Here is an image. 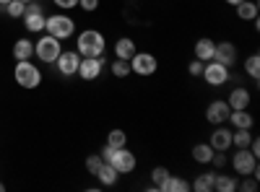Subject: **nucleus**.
Segmentation results:
<instances>
[{"instance_id":"f257e3e1","label":"nucleus","mask_w":260,"mask_h":192,"mask_svg":"<svg viewBox=\"0 0 260 192\" xmlns=\"http://www.w3.org/2000/svg\"><path fill=\"white\" fill-rule=\"evenodd\" d=\"M76 50H78L81 57H99V55H104V50H107V39H104V34L96 31V29H83V31L78 34Z\"/></svg>"},{"instance_id":"f03ea898","label":"nucleus","mask_w":260,"mask_h":192,"mask_svg":"<svg viewBox=\"0 0 260 192\" xmlns=\"http://www.w3.org/2000/svg\"><path fill=\"white\" fill-rule=\"evenodd\" d=\"M99 156H102L107 164H112L120 174H130V172L136 169V164H138V161H136V153L127 151V145H125V148H110V145H104Z\"/></svg>"},{"instance_id":"7ed1b4c3","label":"nucleus","mask_w":260,"mask_h":192,"mask_svg":"<svg viewBox=\"0 0 260 192\" xmlns=\"http://www.w3.org/2000/svg\"><path fill=\"white\" fill-rule=\"evenodd\" d=\"M13 78H16V83L21 89H37L42 83V70L34 65L31 60H16Z\"/></svg>"},{"instance_id":"20e7f679","label":"nucleus","mask_w":260,"mask_h":192,"mask_svg":"<svg viewBox=\"0 0 260 192\" xmlns=\"http://www.w3.org/2000/svg\"><path fill=\"white\" fill-rule=\"evenodd\" d=\"M45 31L55 39H71L73 31H76V21L71 16H65V13H55V16H47L45 21Z\"/></svg>"},{"instance_id":"39448f33","label":"nucleus","mask_w":260,"mask_h":192,"mask_svg":"<svg viewBox=\"0 0 260 192\" xmlns=\"http://www.w3.org/2000/svg\"><path fill=\"white\" fill-rule=\"evenodd\" d=\"M232 169H234V174H240V177H247V174L260 177V172H257V156H252L247 148H237V153L232 159Z\"/></svg>"},{"instance_id":"423d86ee","label":"nucleus","mask_w":260,"mask_h":192,"mask_svg":"<svg viewBox=\"0 0 260 192\" xmlns=\"http://www.w3.org/2000/svg\"><path fill=\"white\" fill-rule=\"evenodd\" d=\"M156 68H159V60L151 55V52H136L133 57H130V73H136L141 78L154 75Z\"/></svg>"},{"instance_id":"0eeeda50","label":"nucleus","mask_w":260,"mask_h":192,"mask_svg":"<svg viewBox=\"0 0 260 192\" xmlns=\"http://www.w3.org/2000/svg\"><path fill=\"white\" fill-rule=\"evenodd\" d=\"M60 52H62L60 39H55V36H50V34L39 36V39H37V45H34V55H37L42 62H55Z\"/></svg>"},{"instance_id":"6e6552de","label":"nucleus","mask_w":260,"mask_h":192,"mask_svg":"<svg viewBox=\"0 0 260 192\" xmlns=\"http://www.w3.org/2000/svg\"><path fill=\"white\" fill-rule=\"evenodd\" d=\"M24 29L26 31H31V34H39V31H45V21H47V16H45V11H42V6H37V3H26V11H24Z\"/></svg>"},{"instance_id":"1a4fd4ad","label":"nucleus","mask_w":260,"mask_h":192,"mask_svg":"<svg viewBox=\"0 0 260 192\" xmlns=\"http://www.w3.org/2000/svg\"><path fill=\"white\" fill-rule=\"evenodd\" d=\"M203 81L208 83V86H224V83L229 81V68L221 65V62H216V60H208L206 65H203Z\"/></svg>"},{"instance_id":"9d476101","label":"nucleus","mask_w":260,"mask_h":192,"mask_svg":"<svg viewBox=\"0 0 260 192\" xmlns=\"http://www.w3.org/2000/svg\"><path fill=\"white\" fill-rule=\"evenodd\" d=\"M104 70V55L99 57H81L78 62V78L83 81H96Z\"/></svg>"},{"instance_id":"9b49d317","label":"nucleus","mask_w":260,"mask_h":192,"mask_svg":"<svg viewBox=\"0 0 260 192\" xmlns=\"http://www.w3.org/2000/svg\"><path fill=\"white\" fill-rule=\"evenodd\" d=\"M57 70H60V75H76L78 73V62H81V55L76 52V50H62L60 55H57Z\"/></svg>"},{"instance_id":"f8f14e48","label":"nucleus","mask_w":260,"mask_h":192,"mask_svg":"<svg viewBox=\"0 0 260 192\" xmlns=\"http://www.w3.org/2000/svg\"><path fill=\"white\" fill-rule=\"evenodd\" d=\"M229 104L224 101V99H216V101H211L208 104V109H206V120L211 122V125H224L226 120H229Z\"/></svg>"},{"instance_id":"ddd939ff","label":"nucleus","mask_w":260,"mask_h":192,"mask_svg":"<svg viewBox=\"0 0 260 192\" xmlns=\"http://www.w3.org/2000/svg\"><path fill=\"white\" fill-rule=\"evenodd\" d=\"M211 148L213 151H229L232 148V130L229 127H221V125H216V130L211 133Z\"/></svg>"},{"instance_id":"4468645a","label":"nucleus","mask_w":260,"mask_h":192,"mask_svg":"<svg viewBox=\"0 0 260 192\" xmlns=\"http://www.w3.org/2000/svg\"><path fill=\"white\" fill-rule=\"evenodd\" d=\"M213 60L226 65V68H232L237 62V47L232 45V42H221V45H216V50H213Z\"/></svg>"},{"instance_id":"2eb2a0df","label":"nucleus","mask_w":260,"mask_h":192,"mask_svg":"<svg viewBox=\"0 0 260 192\" xmlns=\"http://www.w3.org/2000/svg\"><path fill=\"white\" fill-rule=\"evenodd\" d=\"M226 122H232L234 130H252V125H255V120L247 109H232Z\"/></svg>"},{"instance_id":"dca6fc26","label":"nucleus","mask_w":260,"mask_h":192,"mask_svg":"<svg viewBox=\"0 0 260 192\" xmlns=\"http://www.w3.org/2000/svg\"><path fill=\"white\" fill-rule=\"evenodd\" d=\"M250 91L247 89H242V86H237L232 94H229V99H226V104H229V109H247L250 106Z\"/></svg>"},{"instance_id":"f3484780","label":"nucleus","mask_w":260,"mask_h":192,"mask_svg":"<svg viewBox=\"0 0 260 192\" xmlns=\"http://www.w3.org/2000/svg\"><path fill=\"white\" fill-rule=\"evenodd\" d=\"M136 52H138V47H136V42L130 39V36H120L115 42V57L117 60H130Z\"/></svg>"},{"instance_id":"a211bd4d","label":"nucleus","mask_w":260,"mask_h":192,"mask_svg":"<svg viewBox=\"0 0 260 192\" xmlns=\"http://www.w3.org/2000/svg\"><path fill=\"white\" fill-rule=\"evenodd\" d=\"M213 50H216V42L213 39H208V36L198 39V42H195V60H201V62L213 60Z\"/></svg>"},{"instance_id":"6ab92c4d","label":"nucleus","mask_w":260,"mask_h":192,"mask_svg":"<svg viewBox=\"0 0 260 192\" xmlns=\"http://www.w3.org/2000/svg\"><path fill=\"white\" fill-rule=\"evenodd\" d=\"M94 177L99 179V184H104V187H112V184L120 179V172H117V169H115L112 164H107V161H104V164L99 166V172H96Z\"/></svg>"},{"instance_id":"aec40b11","label":"nucleus","mask_w":260,"mask_h":192,"mask_svg":"<svg viewBox=\"0 0 260 192\" xmlns=\"http://www.w3.org/2000/svg\"><path fill=\"white\" fill-rule=\"evenodd\" d=\"M13 57H16V60H31V57H34V42H31V39H16Z\"/></svg>"},{"instance_id":"412c9836","label":"nucleus","mask_w":260,"mask_h":192,"mask_svg":"<svg viewBox=\"0 0 260 192\" xmlns=\"http://www.w3.org/2000/svg\"><path fill=\"white\" fill-rule=\"evenodd\" d=\"M237 8V18L240 21H255L257 18V3L255 0H242L240 6H234Z\"/></svg>"},{"instance_id":"4be33fe9","label":"nucleus","mask_w":260,"mask_h":192,"mask_svg":"<svg viewBox=\"0 0 260 192\" xmlns=\"http://www.w3.org/2000/svg\"><path fill=\"white\" fill-rule=\"evenodd\" d=\"M190 189V182L185 177H175V174H169L167 182L161 184V192H187Z\"/></svg>"},{"instance_id":"5701e85b","label":"nucleus","mask_w":260,"mask_h":192,"mask_svg":"<svg viewBox=\"0 0 260 192\" xmlns=\"http://www.w3.org/2000/svg\"><path fill=\"white\" fill-rule=\"evenodd\" d=\"M213 189H219V192H234V189H237V179H234L232 174L216 172V177H213Z\"/></svg>"},{"instance_id":"b1692460","label":"nucleus","mask_w":260,"mask_h":192,"mask_svg":"<svg viewBox=\"0 0 260 192\" xmlns=\"http://www.w3.org/2000/svg\"><path fill=\"white\" fill-rule=\"evenodd\" d=\"M213 177H216V172L198 174V177H195V182L190 184V189H195V192H211L213 189Z\"/></svg>"},{"instance_id":"393cba45","label":"nucleus","mask_w":260,"mask_h":192,"mask_svg":"<svg viewBox=\"0 0 260 192\" xmlns=\"http://www.w3.org/2000/svg\"><path fill=\"white\" fill-rule=\"evenodd\" d=\"M211 156H213L211 143H198V145H192V161H198V164H211Z\"/></svg>"},{"instance_id":"a878e982","label":"nucleus","mask_w":260,"mask_h":192,"mask_svg":"<svg viewBox=\"0 0 260 192\" xmlns=\"http://www.w3.org/2000/svg\"><path fill=\"white\" fill-rule=\"evenodd\" d=\"M245 73H247L252 81L260 78V55H257V52H252V55L245 60Z\"/></svg>"},{"instance_id":"bb28decb","label":"nucleus","mask_w":260,"mask_h":192,"mask_svg":"<svg viewBox=\"0 0 260 192\" xmlns=\"http://www.w3.org/2000/svg\"><path fill=\"white\" fill-rule=\"evenodd\" d=\"M107 145L110 148H125L127 145V133L125 130H110V135H107Z\"/></svg>"},{"instance_id":"cd10ccee","label":"nucleus","mask_w":260,"mask_h":192,"mask_svg":"<svg viewBox=\"0 0 260 192\" xmlns=\"http://www.w3.org/2000/svg\"><path fill=\"white\" fill-rule=\"evenodd\" d=\"M167 177H169V169L167 166H156L154 172H151V182H154V184H151V189H161V184L167 182Z\"/></svg>"},{"instance_id":"c85d7f7f","label":"nucleus","mask_w":260,"mask_h":192,"mask_svg":"<svg viewBox=\"0 0 260 192\" xmlns=\"http://www.w3.org/2000/svg\"><path fill=\"white\" fill-rule=\"evenodd\" d=\"M110 70H112L115 78H127V75H130V60H117V57H115V62H112Z\"/></svg>"},{"instance_id":"c756f323","label":"nucleus","mask_w":260,"mask_h":192,"mask_svg":"<svg viewBox=\"0 0 260 192\" xmlns=\"http://www.w3.org/2000/svg\"><path fill=\"white\" fill-rule=\"evenodd\" d=\"M24 11H26V3H21V0H11V3L6 6V13L11 18H21V16H24Z\"/></svg>"},{"instance_id":"7c9ffc66","label":"nucleus","mask_w":260,"mask_h":192,"mask_svg":"<svg viewBox=\"0 0 260 192\" xmlns=\"http://www.w3.org/2000/svg\"><path fill=\"white\" fill-rule=\"evenodd\" d=\"M237 189H242V192H255V189H257V177H252V174L242 177V182H237Z\"/></svg>"},{"instance_id":"2f4dec72","label":"nucleus","mask_w":260,"mask_h":192,"mask_svg":"<svg viewBox=\"0 0 260 192\" xmlns=\"http://www.w3.org/2000/svg\"><path fill=\"white\" fill-rule=\"evenodd\" d=\"M102 164H104V159H102L99 153H91L89 159H86V169H89V174H96Z\"/></svg>"},{"instance_id":"473e14b6","label":"nucleus","mask_w":260,"mask_h":192,"mask_svg":"<svg viewBox=\"0 0 260 192\" xmlns=\"http://www.w3.org/2000/svg\"><path fill=\"white\" fill-rule=\"evenodd\" d=\"M211 164H213L216 169H224V166H226V151H213Z\"/></svg>"},{"instance_id":"72a5a7b5","label":"nucleus","mask_w":260,"mask_h":192,"mask_svg":"<svg viewBox=\"0 0 260 192\" xmlns=\"http://www.w3.org/2000/svg\"><path fill=\"white\" fill-rule=\"evenodd\" d=\"M203 65H206V62H201V60H192V62H190V68H187V73L198 78V75L203 73Z\"/></svg>"},{"instance_id":"f704fd0d","label":"nucleus","mask_w":260,"mask_h":192,"mask_svg":"<svg viewBox=\"0 0 260 192\" xmlns=\"http://www.w3.org/2000/svg\"><path fill=\"white\" fill-rule=\"evenodd\" d=\"M78 6L86 11V13H94L99 8V0H78Z\"/></svg>"},{"instance_id":"c9c22d12","label":"nucleus","mask_w":260,"mask_h":192,"mask_svg":"<svg viewBox=\"0 0 260 192\" xmlns=\"http://www.w3.org/2000/svg\"><path fill=\"white\" fill-rule=\"evenodd\" d=\"M52 3H55L57 8H62V11H71V8L78 6V0H52Z\"/></svg>"},{"instance_id":"e433bc0d","label":"nucleus","mask_w":260,"mask_h":192,"mask_svg":"<svg viewBox=\"0 0 260 192\" xmlns=\"http://www.w3.org/2000/svg\"><path fill=\"white\" fill-rule=\"evenodd\" d=\"M224 3H229V6L234 8V6H240V3H242V0H224Z\"/></svg>"},{"instance_id":"4c0bfd02","label":"nucleus","mask_w":260,"mask_h":192,"mask_svg":"<svg viewBox=\"0 0 260 192\" xmlns=\"http://www.w3.org/2000/svg\"><path fill=\"white\" fill-rule=\"evenodd\" d=\"M8 3H11V0H0V6H3V8H6V6H8Z\"/></svg>"},{"instance_id":"58836bf2","label":"nucleus","mask_w":260,"mask_h":192,"mask_svg":"<svg viewBox=\"0 0 260 192\" xmlns=\"http://www.w3.org/2000/svg\"><path fill=\"white\" fill-rule=\"evenodd\" d=\"M3 189H6V184H3V182H0V192H3Z\"/></svg>"},{"instance_id":"ea45409f","label":"nucleus","mask_w":260,"mask_h":192,"mask_svg":"<svg viewBox=\"0 0 260 192\" xmlns=\"http://www.w3.org/2000/svg\"><path fill=\"white\" fill-rule=\"evenodd\" d=\"M21 3H34V0H21Z\"/></svg>"}]
</instances>
